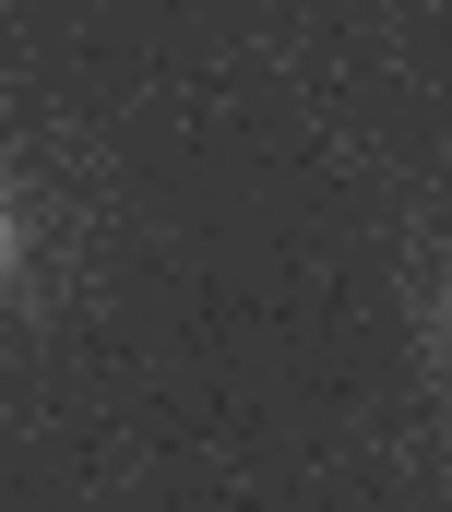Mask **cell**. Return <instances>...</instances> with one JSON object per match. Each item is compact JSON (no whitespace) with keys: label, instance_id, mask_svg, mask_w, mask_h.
Masks as SVG:
<instances>
[{"label":"cell","instance_id":"obj_1","mask_svg":"<svg viewBox=\"0 0 452 512\" xmlns=\"http://www.w3.org/2000/svg\"><path fill=\"white\" fill-rule=\"evenodd\" d=\"M0 262H12V227H0Z\"/></svg>","mask_w":452,"mask_h":512}]
</instances>
